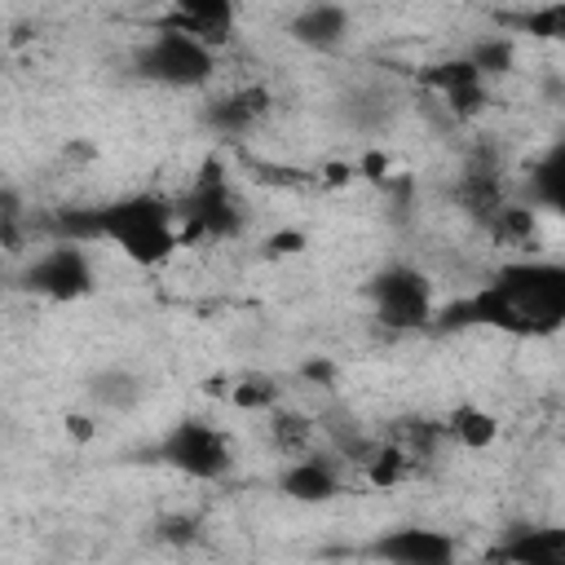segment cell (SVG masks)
I'll return each instance as SVG.
<instances>
[{"label": "cell", "instance_id": "obj_15", "mask_svg": "<svg viewBox=\"0 0 565 565\" xmlns=\"http://www.w3.org/2000/svg\"><path fill=\"white\" fill-rule=\"evenodd\" d=\"M525 194H530V207H543L552 212L556 221H565V137L552 141L525 172Z\"/></svg>", "mask_w": 565, "mask_h": 565}, {"label": "cell", "instance_id": "obj_27", "mask_svg": "<svg viewBox=\"0 0 565 565\" xmlns=\"http://www.w3.org/2000/svg\"><path fill=\"white\" fill-rule=\"evenodd\" d=\"M66 433L79 437V441H88L93 437V419L88 415H66Z\"/></svg>", "mask_w": 565, "mask_h": 565}, {"label": "cell", "instance_id": "obj_21", "mask_svg": "<svg viewBox=\"0 0 565 565\" xmlns=\"http://www.w3.org/2000/svg\"><path fill=\"white\" fill-rule=\"evenodd\" d=\"M486 79H503V75H512L516 71V35H508V31H494V35H481V40H472L468 44V53H463Z\"/></svg>", "mask_w": 565, "mask_h": 565}, {"label": "cell", "instance_id": "obj_1", "mask_svg": "<svg viewBox=\"0 0 565 565\" xmlns=\"http://www.w3.org/2000/svg\"><path fill=\"white\" fill-rule=\"evenodd\" d=\"M490 327L516 340H547L565 331V260L521 256L499 265L477 291L446 300L433 331Z\"/></svg>", "mask_w": 565, "mask_h": 565}, {"label": "cell", "instance_id": "obj_16", "mask_svg": "<svg viewBox=\"0 0 565 565\" xmlns=\"http://www.w3.org/2000/svg\"><path fill=\"white\" fill-rule=\"evenodd\" d=\"M441 433H446L450 446L481 455V450H490L499 441V415L486 411L481 402H455L446 411V419H441Z\"/></svg>", "mask_w": 565, "mask_h": 565}, {"label": "cell", "instance_id": "obj_14", "mask_svg": "<svg viewBox=\"0 0 565 565\" xmlns=\"http://www.w3.org/2000/svg\"><path fill=\"white\" fill-rule=\"evenodd\" d=\"M349 26H353V13H349L344 4H305V9L291 13L287 35H291L300 49L335 53V49L349 40Z\"/></svg>", "mask_w": 565, "mask_h": 565}, {"label": "cell", "instance_id": "obj_11", "mask_svg": "<svg viewBox=\"0 0 565 565\" xmlns=\"http://www.w3.org/2000/svg\"><path fill=\"white\" fill-rule=\"evenodd\" d=\"M278 494L291 503H331L335 494H344V459L318 450L287 459L278 472Z\"/></svg>", "mask_w": 565, "mask_h": 565}, {"label": "cell", "instance_id": "obj_9", "mask_svg": "<svg viewBox=\"0 0 565 565\" xmlns=\"http://www.w3.org/2000/svg\"><path fill=\"white\" fill-rule=\"evenodd\" d=\"M419 84L428 93L441 97V106L455 115V119H477L486 106H490V79L459 53V57H441V62H428L419 71Z\"/></svg>", "mask_w": 565, "mask_h": 565}, {"label": "cell", "instance_id": "obj_12", "mask_svg": "<svg viewBox=\"0 0 565 565\" xmlns=\"http://www.w3.org/2000/svg\"><path fill=\"white\" fill-rule=\"evenodd\" d=\"M486 565H565V521L508 530L486 552Z\"/></svg>", "mask_w": 565, "mask_h": 565}, {"label": "cell", "instance_id": "obj_23", "mask_svg": "<svg viewBox=\"0 0 565 565\" xmlns=\"http://www.w3.org/2000/svg\"><path fill=\"white\" fill-rule=\"evenodd\" d=\"M230 402H234L238 411H260V415H269V411L282 406V388H278L274 375L247 371V375H238V380L230 384Z\"/></svg>", "mask_w": 565, "mask_h": 565}, {"label": "cell", "instance_id": "obj_20", "mask_svg": "<svg viewBox=\"0 0 565 565\" xmlns=\"http://www.w3.org/2000/svg\"><path fill=\"white\" fill-rule=\"evenodd\" d=\"M362 468V481L366 486H375V490H388V486H402V481H411L419 468L388 441V437H375V446H371V455L358 463Z\"/></svg>", "mask_w": 565, "mask_h": 565}, {"label": "cell", "instance_id": "obj_7", "mask_svg": "<svg viewBox=\"0 0 565 565\" xmlns=\"http://www.w3.org/2000/svg\"><path fill=\"white\" fill-rule=\"evenodd\" d=\"M132 71L146 84H159V88H203L216 75V53L203 49L199 40H185V35H172V31H154L132 53Z\"/></svg>", "mask_w": 565, "mask_h": 565}, {"label": "cell", "instance_id": "obj_3", "mask_svg": "<svg viewBox=\"0 0 565 565\" xmlns=\"http://www.w3.org/2000/svg\"><path fill=\"white\" fill-rule=\"evenodd\" d=\"M362 296H366L375 322L388 327V331H433L437 309H441L428 274L406 265V260H393V265L375 269L362 287Z\"/></svg>", "mask_w": 565, "mask_h": 565}, {"label": "cell", "instance_id": "obj_13", "mask_svg": "<svg viewBox=\"0 0 565 565\" xmlns=\"http://www.w3.org/2000/svg\"><path fill=\"white\" fill-rule=\"evenodd\" d=\"M269 110H274V93L265 84H238L203 106V124L216 137H247Z\"/></svg>", "mask_w": 565, "mask_h": 565}, {"label": "cell", "instance_id": "obj_2", "mask_svg": "<svg viewBox=\"0 0 565 565\" xmlns=\"http://www.w3.org/2000/svg\"><path fill=\"white\" fill-rule=\"evenodd\" d=\"M53 234L71 243H110L124 260L154 269L177 256L181 243V221L177 203L163 194H119L97 207H66L53 216Z\"/></svg>", "mask_w": 565, "mask_h": 565}, {"label": "cell", "instance_id": "obj_8", "mask_svg": "<svg viewBox=\"0 0 565 565\" xmlns=\"http://www.w3.org/2000/svg\"><path fill=\"white\" fill-rule=\"evenodd\" d=\"M362 556H371L375 565H459L463 547L450 530L406 521V525H388L375 539H366Z\"/></svg>", "mask_w": 565, "mask_h": 565}, {"label": "cell", "instance_id": "obj_17", "mask_svg": "<svg viewBox=\"0 0 565 565\" xmlns=\"http://www.w3.org/2000/svg\"><path fill=\"white\" fill-rule=\"evenodd\" d=\"M141 397H146V380L128 366H106L88 375V402L102 406L106 415H128L141 406Z\"/></svg>", "mask_w": 565, "mask_h": 565}, {"label": "cell", "instance_id": "obj_18", "mask_svg": "<svg viewBox=\"0 0 565 565\" xmlns=\"http://www.w3.org/2000/svg\"><path fill=\"white\" fill-rule=\"evenodd\" d=\"M265 433H269V446L282 455V459H300V455H313V441H318V419L291 411V406H278L265 415Z\"/></svg>", "mask_w": 565, "mask_h": 565}, {"label": "cell", "instance_id": "obj_5", "mask_svg": "<svg viewBox=\"0 0 565 565\" xmlns=\"http://www.w3.org/2000/svg\"><path fill=\"white\" fill-rule=\"evenodd\" d=\"M154 459L190 481H225L234 472V441L216 424L185 415L163 428V437L154 441Z\"/></svg>", "mask_w": 565, "mask_h": 565}, {"label": "cell", "instance_id": "obj_19", "mask_svg": "<svg viewBox=\"0 0 565 565\" xmlns=\"http://www.w3.org/2000/svg\"><path fill=\"white\" fill-rule=\"evenodd\" d=\"M499 26H508V35H530V40H547V44H565V4H534V9H503L494 18Z\"/></svg>", "mask_w": 565, "mask_h": 565}, {"label": "cell", "instance_id": "obj_4", "mask_svg": "<svg viewBox=\"0 0 565 565\" xmlns=\"http://www.w3.org/2000/svg\"><path fill=\"white\" fill-rule=\"evenodd\" d=\"M177 221H181V243H225L243 234L247 212L216 159L199 168V181L177 199Z\"/></svg>", "mask_w": 565, "mask_h": 565}, {"label": "cell", "instance_id": "obj_25", "mask_svg": "<svg viewBox=\"0 0 565 565\" xmlns=\"http://www.w3.org/2000/svg\"><path fill=\"white\" fill-rule=\"evenodd\" d=\"M305 247H309V238L300 230H278V234L265 238V256H296Z\"/></svg>", "mask_w": 565, "mask_h": 565}, {"label": "cell", "instance_id": "obj_26", "mask_svg": "<svg viewBox=\"0 0 565 565\" xmlns=\"http://www.w3.org/2000/svg\"><path fill=\"white\" fill-rule=\"evenodd\" d=\"M300 375H305L309 384H331L335 366H331V362H305V366H300Z\"/></svg>", "mask_w": 565, "mask_h": 565}, {"label": "cell", "instance_id": "obj_6", "mask_svg": "<svg viewBox=\"0 0 565 565\" xmlns=\"http://www.w3.org/2000/svg\"><path fill=\"white\" fill-rule=\"evenodd\" d=\"M18 287L26 296H40V300H53V305H71V300H84L97 287V269H93L84 243L53 238L44 252H35L22 265Z\"/></svg>", "mask_w": 565, "mask_h": 565}, {"label": "cell", "instance_id": "obj_22", "mask_svg": "<svg viewBox=\"0 0 565 565\" xmlns=\"http://www.w3.org/2000/svg\"><path fill=\"white\" fill-rule=\"evenodd\" d=\"M494 243H508V247H525V243H534V234H539V221H534V207H525V203H503L486 225H481Z\"/></svg>", "mask_w": 565, "mask_h": 565}, {"label": "cell", "instance_id": "obj_24", "mask_svg": "<svg viewBox=\"0 0 565 565\" xmlns=\"http://www.w3.org/2000/svg\"><path fill=\"white\" fill-rule=\"evenodd\" d=\"M154 534H159L163 543H172V547H185V543H199L203 521H199V516H185V512H172V516H163V521L154 525Z\"/></svg>", "mask_w": 565, "mask_h": 565}, {"label": "cell", "instance_id": "obj_10", "mask_svg": "<svg viewBox=\"0 0 565 565\" xmlns=\"http://www.w3.org/2000/svg\"><path fill=\"white\" fill-rule=\"evenodd\" d=\"M154 31H172L199 40L203 49H225L238 31V9L230 0H177L154 18Z\"/></svg>", "mask_w": 565, "mask_h": 565}]
</instances>
